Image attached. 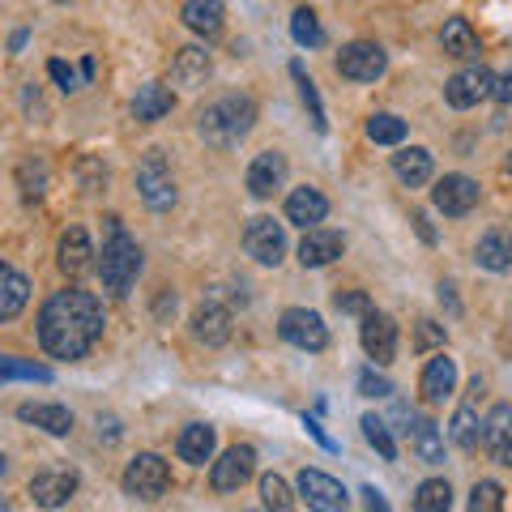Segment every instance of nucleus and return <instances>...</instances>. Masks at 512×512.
Masks as SVG:
<instances>
[{
  "instance_id": "obj_1",
  "label": "nucleus",
  "mask_w": 512,
  "mask_h": 512,
  "mask_svg": "<svg viewBox=\"0 0 512 512\" xmlns=\"http://www.w3.org/2000/svg\"><path fill=\"white\" fill-rule=\"evenodd\" d=\"M103 338V303L90 291L64 286L39 312V342L52 359H82Z\"/></svg>"
},
{
  "instance_id": "obj_2",
  "label": "nucleus",
  "mask_w": 512,
  "mask_h": 512,
  "mask_svg": "<svg viewBox=\"0 0 512 512\" xmlns=\"http://www.w3.org/2000/svg\"><path fill=\"white\" fill-rule=\"evenodd\" d=\"M141 274V248L137 239L120 227V218H107V239L99 256V278L111 295H128V286Z\"/></svg>"
},
{
  "instance_id": "obj_3",
  "label": "nucleus",
  "mask_w": 512,
  "mask_h": 512,
  "mask_svg": "<svg viewBox=\"0 0 512 512\" xmlns=\"http://www.w3.org/2000/svg\"><path fill=\"white\" fill-rule=\"evenodd\" d=\"M252 120H256V103L248 94H227V99H218L201 111V137L210 141V146L227 150L252 133Z\"/></svg>"
},
{
  "instance_id": "obj_4",
  "label": "nucleus",
  "mask_w": 512,
  "mask_h": 512,
  "mask_svg": "<svg viewBox=\"0 0 512 512\" xmlns=\"http://www.w3.org/2000/svg\"><path fill=\"white\" fill-rule=\"evenodd\" d=\"M137 192H141V201L150 205L154 214H167L171 205H175V175L167 167V158L150 150L146 158H141V167H137Z\"/></svg>"
},
{
  "instance_id": "obj_5",
  "label": "nucleus",
  "mask_w": 512,
  "mask_h": 512,
  "mask_svg": "<svg viewBox=\"0 0 512 512\" xmlns=\"http://www.w3.org/2000/svg\"><path fill=\"white\" fill-rule=\"evenodd\" d=\"M167 487H171V470L158 453H137L128 461V470H124L128 495H137V500H158V495H167Z\"/></svg>"
},
{
  "instance_id": "obj_6",
  "label": "nucleus",
  "mask_w": 512,
  "mask_h": 512,
  "mask_svg": "<svg viewBox=\"0 0 512 512\" xmlns=\"http://www.w3.org/2000/svg\"><path fill=\"white\" fill-rule=\"evenodd\" d=\"M384 69H389V56H384L380 43L355 39V43H346L338 52V73L350 77V82H376Z\"/></svg>"
},
{
  "instance_id": "obj_7",
  "label": "nucleus",
  "mask_w": 512,
  "mask_h": 512,
  "mask_svg": "<svg viewBox=\"0 0 512 512\" xmlns=\"http://www.w3.org/2000/svg\"><path fill=\"white\" fill-rule=\"evenodd\" d=\"M77 487H82L77 470H69V466H47V470H39L35 478H30V500H35L39 508H60V504L73 500Z\"/></svg>"
},
{
  "instance_id": "obj_8",
  "label": "nucleus",
  "mask_w": 512,
  "mask_h": 512,
  "mask_svg": "<svg viewBox=\"0 0 512 512\" xmlns=\"http://www.w3.org/2000/svg\"><path fill=\"white\" fill-rule=\"evenodd\" d=\"M491 86H495V73L483 69V64H470V69H461V73L448 77L444 99H448V107L466 111V107H478L483 99H491Z\"/></svg>"
},
{
  "instance_id": "obj_9",
  "label": "nucleus",
  "mask_w": 512,
  "mask_h": 512,
  "mask_svg": "<svg viewBox=\"0 0 512 512\" xmlns=\"http://www.w3.org/2000/svg\"><path fill=\"white\" fill-rule=\"evenodd\" d=\"M278 333L286 342H291L295 350H325L329 346V329H325V320H320L316 312H308V308H291V312H282V320H278Z\"/></svg>"
},
{
  "instance_id": "obj_10",
  "label": "nucleus",
  "mask_w": 512,
  "mask_h": 512,
  "mask_svg": "<svg viewBox=\"0 0 512 512\" xmlns=\"http://www.w3.org/2000/svg\"><path fill=\"white\" fill-rule=\"evenodd\" d=\"M299 495L312 512H346L350 508V495L338 478H329L325 470H303L299 474Z\"/></svg>"
},
{
  "instance_id": "obj_11",
  "label": "nucleus",
  "mask_w": 512,
  "mask_h": 512,
  "mask_svg": "<svg viewBox=\"0 0 512 512\" xmlns=\"http://www.w3.org/2000/svg\"><path fill=\"white\" fill-rule=\"evenodd\" d=\"M244 248H248L252 261L282 265V256H286V231H282V222H274V218H252L248 227H244Z\"/></svg>"
},
{
  "instance_id": "obj_12",
  "label": "nucleus",
  "mask_w": 512,
  "mask_h": 512,
  "mask_svg": "<svg viewBox=\"0 0 512 512\" xmlns=\"http://www.w3.org/2000/svg\"><path fill=\"white\" fill-rule=\"evenodd\" d=\"M252 470H256V453H252L248 444H235V448H227V453L214 461L210 487L214 491H239L252 478Z\"/></svg>"
},
{
  "instance_id": "obj_13",
  "label": "nucleus",
  "mask_w": 512,
  "mask_h": 512,
  "mask_svg": "<svg viewBox=\"0 0 512 512\" xmlns=\"http://www.w3.org/2000/svg\"><path fill=\"white\" fill-rule=\"evenodd\" d=\"M431 201H436V210L444 218H461L478 205V184L470 180V175H444V180L431 188Z\"/></svg>"
},
{
  "instance_id": "obj_14",
  "label": "nucleus",
  "mask_w": 512,
  "mask_h": 512,
  "mask_svg": "<svg viewBox=\"0 0 512 512\" xmlns=\"http://www.w3.org/2000/svg\"><path fill=\"white\" fill-rule=\"evenodd\" d=\"M363 350H367V359H376V363H393V355H397V325H393L389 312L372 308L363 316Z\"/></svg>"
},
{
  "instance_id": "obj_15",
  "label": "nucleus",
  "mask_w": 512,
  "mask_h": 512,
  "mask_svg": "<svg viewBox=\"0 0 512 512\" xmlns=\"http://www.w3.org/2000/svg\"><path fill=\"white\" fill-rule=\"evenodd\" d=\"M286 184V158L278 150H265V154H256L252 158V167H248V192L252 197H274V192Z\"/></svg>"
},
{
  "instance_id": "obj_16",
  "label": "nucleus",
  "mask_w": 512,
  "mask_h": 512,
  "mask_svg": "<svg viewBox=\"0 0 512 512\" xmlns=\"http://www.w3.org/2000/svg\"><path fill=\"white\" fill-rule=\"evenodd\" d=\"M325 214H329V201H325V192L320 188L303 184V188H295L291 197H286V222H295V227H303V231L320 227Z\"/></svg>"
},
{
  "instance_id": "obj_17",
  "label": "nucleus",
  "mask_w": 512,
  "mask_h": 512,
  "mask_svg": "<svg viewBox=\"0 0 512 512\" xmlns=\"http://www.w3.org/2000/svg\"><path fill=\"white\" fill-rule=\"evenodd\" d=\"M342 248H346V239H342L338 231L312 227L308 235H303V244H299V265H303V269H320V265L338 261Z\"/></svg>"
},
{
  "instance_id": "obj_18",
  "label": "nucleus",
  "mask_w": 512,
  "mask_h": 512,
  "mask_svg": "<svg viewBox=\"0 0 512 512\" xmlns=\"http://www.w3.org/2000/svg\"><path fill=\"white\" fill-rule=\"evenodd\" d=\"M483 448L491 453V461L512 466V406H495L483 419Z\"/></svg>"
},
{
  "instance_id": "obj_19",
  "label": "nucleus",
  "mask_w": 512,
  "mask_h": 512,
  "mask_svg": "<svg viewBox=\"0 0 512 512\" xmlns=\"http://www.w3.org/2000/svg\"><path fill=\"white\" fill-rule=\"evenodd\" d=\"M192 338L205 342V346H222L231 338V312L222 308V303L205 299L197 312H192Z\"/></svg>"
},
{
  "instance_id": "obj_20",
  "label": "nucleus",
  "mask_w": 512,
  "mask_h": 512,
  "mask_svg": "<svg viewBox=\"0 0 512 512\" xmlns=\"http://www.w3.org/2000/svg\"><path fill=\"white\" fill-rule=\"evenodd\" d=\"M419 389H423L427 402H444V397H453V389H457V363L448 359L444 350H440L436 359H427Z\"/></svg>"
},
{
  "instance_id": "obj_21",
  "label": "nucleus",
  "mask_w": 512,
  "mask_h": 512,
  "mask_svg": "<svg viewBox=\"0 0 512 512\" xmlns=\"http://www.w3.org/2000/svg\"><path fill=\"white\" fill-rule=\"evenodd\" d=\"M205 77H210V52L205 47H180V56L171 64V82L184 90H197L205 86Z\"/></svg>"
},
{
  "instance_id": "obj_22",
  "label": "nucleus",
  "mask_w": 512,
  "mask_h": 512,
  "mask_svg": "<svg viewBox=\"0 0 512 512\" xmlns=\"http://www.w3.org/2000/svg\"><path fill=\"white\" fill-rule=\"evenodd\" d=\"M18 419L43 427L47 436H69L73 431V414L56 402H26V406H18Z\"/></svg>"
},
{
  "instance_id": "obj_23",
  "label": "nucleus",
  "mask_w": 512,
  "mask_h": 512,
  "mask_svg": "<svg viewBox=\"0 0 512 512\" xmlns=\"http://www.w3.org/2000/svg\"><path fill=\"white\" fill-rule=\"evenodd\" d=\"M90 256H94V248H90V235L82 227H69L60 235L56 261H60L64 274H82V269H90Z\"/></svg>"
},
{
  "instance_id": "obj_24",
  "label": "nucleus",
  "mask_w": 512,
  "mask_h": 512,
  "mask_svg": "<svg viewBox=\"0 0 512 512\" xmlns=\"http://www.w3.org/2000/svg\"><path fill=\"white\" fill-rule=\"evenodd\" d=\"M30 303V282L13 265H0V320H13Z\"/></svg>"
},
{
  "instance_id": "obj_25",
  "label": "nucleus",
  "mask_w": 512,
  "mask_h": 512,
  "mask_svg": "<svg viewBox=\"0 0 512 512\" xmlns=\"http://www.w3.org/2000/svg\"><path fill=\"white\" fill-rule=\"evenodd\" d=\"M171 107H175V94L163 82H146L137 90V99H133V116L141 124H154V120H163Z\"/></svg>"
},
{
  "instance_id": "obj_26",
  "label": "nucleus",
  "mask_w": 512,
  "mask_h": 512,
  "mask_svg": "<svg viewBox=\"0 0 512 512\" xmlns=\"http://www.w3.org/2000/svg\"><path fill=\"white\" fill-rule=\"evenodd\" d=\"M222 13H227L222 0H184V22H188V30H197V35H205V39L222 30Z\"/></svg>"
},
{
  "instance_id": "obj_27",
  "label": "nucleus",
  "mask_w": 512,
  "mask_h": 512,
  "mask_svg": "<svg viewBox=\"0 0 512 512\" xmlns=\"http://www.w3.org/2000/svg\"><path fill=\"white\" fill-rule=\"evenodd\" d=\"M393 171L406 188H423L431 180V154L423 146H410L402 154H393Z\"/></svg>"
},
{
  "instance_id": "obj_28",
  "label": "nucleus",
  "mask_w": 512,
  "mask_h": 512,
  "mask_svg": "<svg viewBox=\"0 0 512 512\" xmlns=\"http://www.w3.org/2000/svg\"><path fill=\"white\" fill-rule=\"evenodd\" d=\"M440 43H444V52L457 56V60H474L478 56V35H474V26L466 18H448L444 30H440Z\"/></svg>"
},
{
  "instance_id": "obj_29",
  "label": "nucleus",
  "mask_w": 512,
  "mask_h": 512,
  "mask_svg": "<svg viewBox=\"0 0 512 512\" xmlns=\"http://www.w3.org/2000/svg\"><path fill=\"white\" fill-rule=\"evenodd\" d=\"M180 457L188 466H205V461L214 457V427H205V423L184 427L180 431Z\"/></svg>"
},
{
  "instance_id": "obj_30",
  "label": "nucleus",
  "mask_w": 512,
  "mask_h": 512,
  "mask_svg": "<svg viewBox=\"0 0 512 512\" xmlns=\"http://www.w3.org/2000/svg\"><path fill=\"white\" fill-rule=\"evenodd\" d=\"M410 444H414V453H419L427 466H440V461H444V436H440V427L431 423V419H419V423H414Z\"/></svg>"
},
{
  "instance_id": "obj_31",
  "label": "nucleus",
  "mask_w": 512,
  "mask_h": 512,
  "mask_svg": "<svg viewBox=\"0 0 512 512\" xmlns=\"http://www.w3.org/2000/svg\"><path fill=\"white\" fill-rule=\"evenodd\" d=\"M291 77H295V86H299V99H303V107H308V120H312V128H316V133H325V128H329V120H325V107H320V94H316L312 77H308V69H303L299 60H291Z\"/></svg>"
},
{
  "instance_id": "obj_32",
  "label": "nucleus",
  "mask_w": 512,
  "mask_h": 512,
  "mask_svg": "<svg viewBox=\"0 0 512 512\" xmlns=\"http://www.w3.org/2000/svg\"><path fill=\"white\" fill-rule=\"evenodd\" d=\"M367 137H372L376 146H402L406 141V120L393 116V111H376V116L367 120Z\"/></svg>"
},
{
  "instance_id": "obj_33",
  "label": "nucleus",
  "mask_w": 512,
  "mask_h": 512,
  "mask_svg": "<svg viewBox=\"0 0 512 512\" xmlns=\"http://www.w3.org/2000/svg\"><path fill=\"white\" fill-rule=\"evenodd\" d=\"M508 256H512V248H508V239L500 231H487L483 239H478V265L491 269V274H504Z\"/></svg>"
},
{
  "instance_id": "obj_34",
  "label": "nucleus",
  "mask_w": 512,
  "mask_h": 512,
  "mask_svg": "<svg viewBox=\"0 0 512 512\" xmlns=\"http://www.w3.org/2000/svg\"><path fill=\"white\" fill-rule=\"evenodd\" d=\"M453 508V487L444 483V478H427L414 495V512H448Z\"/></svg>"
},
{
  "instance_id": "obj_35",
  "label": "nucleus",
  "mask_w": 512,
  "mask_h": 512,
  "mask_svg": "<svg viewBox=\"0 0 512 512\" xmlns=\"http://www.w3.org/2000/svg\"><path fill=\"white\" fill-rule=\"evenodd\" d=\"M448 436H453L457 448H474V444H478V436H483V423H478L474 406H461V410L453 414V427H448Z\"/></svg>"
},
{
  "instance_id": "obj_36",
  "label": "nucleus",
  "mask_w": 512,
  "mask_h": 512,
  "mask_svg": "<svg viewBox=\"0 0 512 512\" xmlns=\"http://www.w3.org/2000/svg\"><path fill=\"white\" fill-rule=\"evenodd\" d=\"M261 500H265L269 512H291L295 508V495H291V487H286V478H278V474L261 478Z\"/></svg>"
},
{
  "instance_id": "obj_37",
  "label": "nucleus",
  "mask_w": 512,
  "mask_h": 512,
  "mask_svg": "<svg viewBox=\"0 0 512 512\" xmlns=\"http://www.w3.org/2000/svg\"><path fill=\"white\" fill-rule=\"evenodd\" d=\"M363 436H367V444H372L384 461L397 457V444H393V436H389V423L376 419V414H363Z\"/></svg>"
},
{
  "instance_id": "obj_38",
  "label": "nucleus",
  "mask_w": 512,
  "mask_h": 512,
  "mask_svg": "<svg viewBox=\"0 0 512 512\" xmlns=\"http://www.w3.org/2000/svg\"><path fill=\"white\" fill-rule=\"evenodd\" d=\"M291 35H295L299 47H320V43H325V30H320V22H316V13H312V9H295Z\"/></svg>"
},
{
  "instance_id": "obj_39",
  "label": "nucleus",
  "mask_w": 512,
  "mask_h": 512,
  "mask_svg": "<svg viewBox=\"0 0 512 512\" xmlns=\"http://www.w3.org/2000/svg\"><path fill=\"white\" fill-rule=\"evenodd\" d=\"M470 512H504V487L483 478V483H474L470 491Z\"/></svg>"
},
{
  "instance_id": "obj_40",
  "label": "nucleus",
  "mask_w": 512,
  "mask_h": 512,
  "mask_svg": "<svg viewBox=\"0 0 512 512\" xmlns=\"http://www.w3.org/2000/svg\"><path fill=\"white\" fill-rule=\"evenodd\" d=\"M0 380H52V372L39 363H22V359L0 355Z\"/></svg>"
},
{
  "instance_id": "obj_41",
  "label": "nucleus",
  "mask_w": 512,
  "mask_h": 512,
  "mask_svg": "<svg viewBox=\"0 0 512 512\" xmlns=\"http://www.w3.org/2000/svg\"><path fill=\"white\" fill-rule=\"evenodd\" d=\"M333 303H338V312H350V316H367V312H372V299H367L363 291H342Z\"/></svg>"
},
{
  "instance_id": "obj_42",
  "label": "nucleus",
  "mask_w": 512,
  "mask_h": 512,
  "mask_svg": "<svg viewBox=\"0 0 512 512\" xmlns=\"http://www.w3.org/2000/svg\"><path fill=\"white\" fill-rule=\"evenodd\" d=\"M359 393H363V397H389V393H393V384L384 380V376H376L372 367H367V372H359Z\"/></svg>"
},
{
  "instance_id": "obj_43",
  "label": "nucleus",
  "mask_w": 512,
  "mask_h": 512,
  "mask_svg": "<svg viewBox=\"0 0 512 512\" xmlns=\"http://www.w3.org/2000/svg\"><path fill=\"white\" fill-rule=\"evenodd\" d=\"M43 184H47V171L35 167V163H26L22 167V192L26 197H43Z\"/></svg>"
},
{
  "instance_id": "obj_44",
  "label": "nucleus",
  "mask_w": 512,
  "mask_h": 512,
  "mask_svg": "<svg viewBox=\"0 0 512 512\" xmlns=\"http://www.w3.org/2000/svg\"><path fill=\"white\" fill-rule=\"evenodd\" d=\"M47 73H52L56 82H60V90H77V86H82V77H77L64 60H52V64H47Z\"/></svg>"
},
{
  "instance_id": "obj_45",
  "label": "nucleus",
  "mask_w": 512,
  "mask_h": 512,
  "mask_svg": "<svg viewBox=\"0 0 512 512\" xmlns=\"http://www.w3.org/2000/svg\"><path fill=\"white\" fill-rule=\"evenodd\" d=\"M414 342H419L423 350H431V346H444V329L436 325V320H419V338H414Z\"/></svg>"
},
{
  "instance_id": "obj_46",
  "label": "nucleus",
  "mask_w": 512,
  "mask_h": 512,
  "mask_svg": "<svg viewBox=\"0 0 512 512\" xmlns=\"http://www.w3.org/2000/svg\"><path fill=\"white\" fill-rule=\"evenodd\" d=\"M491 99H500V103H512V73L495 77V86H491Z\"/></svg>"
},
{
  "instance_id": "obj_47",
  "label": "nucleus",
  "mask_w": 512,
  "mask_h": 512,
  "mask_svg": "<svg viewBox=\"0 0 512 512\" xmlns=\"http://www.w3.org/2000/svg\"><path fill=\"white\" fill-rule=\"evenodd\" d=\"M363 500H367V508H372V512H389V504H384V495L376 487H363Z\"/></svg>"
},
{
  "instance_id": "obj_48",
  "label": "nucleus",
  "mask_w": 512,
  "mask_h": 512,
  "mask_svg": "<svg viewBox=\"0 0 512 512\" xmlns=\"http://www.w3.org/2000/svg\"><path fill=\"white\" fill-rule=\"evenodd\" d=\"M0 512H13V504H9V495L0 491Z\"/></svg>"
},
{
  "instance_id": "obj_49",
  "label": "nucleus",
  "mask_w": 512,
  "mask_h": 512,
  "mask_svg": "<svg viewBox=\"0 0 512 512\" xmlns=\"http://www.w3.org/2000/svg\"><path fill=\"white\" fill-rule=\"evenodd\" d=\"M5 466H9V461H5V453H0V474H5Z\"/></svg>"
},
{
  "instance_id": "obj_50",
  "label": "nucleus",
  "mask_w": 512,
  "mask_h": 512,
  "mask_svg": "<svg viewBox=\"0 0 512 512\" xmlns=\"http://www.w3.org/2000/svg\"><path fill=\"white\" fill-rule=\"evenodd\" d=\"M56 5H64V0H56Z\"/></svg>"
}]
</instances>
